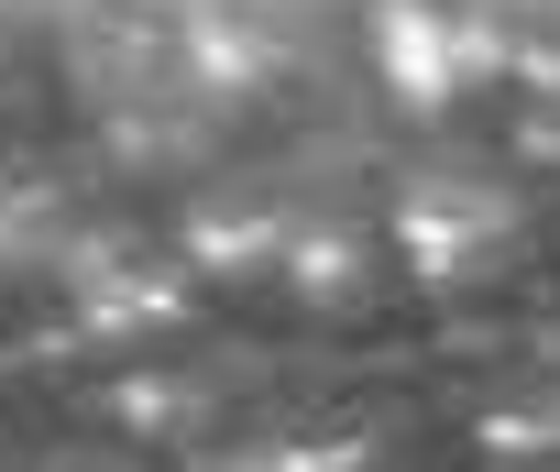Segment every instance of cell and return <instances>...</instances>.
Returning a JSON list of instances; mask_svg holds the SVG:
<instances>
[{
	"mask_svg": "<svg viewBox=\"0 0 560 472\" xmlns=\"http://www.w3.org/2000/svg\"><path fill=\"white\" fill-rule=\"evenodd\" d=\"M209 275H231V286H253V275H275L287 264V231H264V220H198V243H187Z\"/></svg>",
	"mask_w": 560,
	"mask_h": 472,
	"instance_id": "5",
	"label": "cell"
},
{
	"mask_svg": "<svg viewBox=\"0 0 560 472\" xmlns=\"http://www.w3.org/2000/svg\"><path fill=\"white\" fill-rule=\"evenodd\" d=\"M89 319H100V330H154V341H165V330L187 319V297H176L154 264H121V275H89Z\"/></svg>",
	"mask_w": 560,
	"mask_h": 472,
	"instance_id": "4",
	"label": "cell"
},
{
	"mask_svg": "<svg viewBox=\"0 0 560 472\" xmlns=\"http://www.w3.org/2000/svg\"><path fill=\"white\" fill-rule=\"evenodd\" d=\"M494 220V209H483ZM483 220H472V198H407L396 209V243H407V264H418V286H472L483 275Z\"/></svg>",
	"mask_w": 560,
	"mask_h": 472,
	"instance_id": "2",
	"label": "cell"
},
{
	"mask_svg": "<svg viewBox=\"0 0 560 472\" xmlns=\"http://www.w3.org/2000/svg\"><path fill=\"white\" fill-rule=\"evenodd\" d=\"M287 275H298L308 297L352 308V297H363V243H341V231H308V243H287Z\"/></svg>",
	"mask_w": 560,
	"mask_h": 472,
	"instance_id": "6",
	"label": "cell"
},
{
	"mask_svg": "<svg viewBox=\"0 0 560 472\" xmlns=\"http://www.w3.org/2000/svg\"><path fill=\"white\" fill-rule=\"evenodd\" d=\"M494 56H505L494 23H462L440 0H374V67H385V88L407 110H451Z\"/></svg>",
	"mask_w": 560,
	"mask_h": 472,
	"instance_id": "1",
	"label": "cell"
},
{
	"mask_svg": "<svg viewBox=\"0 0 560 472\" xmlns=\"http://www.w3.org/2000/svg\"><path fill=\"white\" fill-rule=\"evenodd\" d=\"M187 67L209 78V99H253L264 67H275V45H264L242 12H198V23H187Z\"/></svg>",
	"mask_w": 560,
	"mask_h": 472,
	"instance_id": "3",
	"label": "cell"
}]
</instances>
